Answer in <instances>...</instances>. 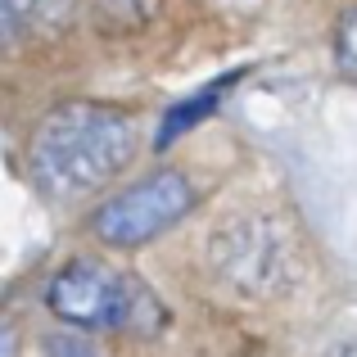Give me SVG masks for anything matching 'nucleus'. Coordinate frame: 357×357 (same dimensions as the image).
I'll return each instance as SVG.
<instances>
[{"label":"nucleus","mask_w":357,"mask_h":357,"mask_svg":"<svg viewBox=\"0 0 357 357\" xmlns=\"http://www.w3.org/2000/svg\"><path fill=\"white\" fill-rule=\"evenodd\" d=\"M136 154V127L122 109L73 100L50 109L27 140V163L45 195L77 199L118 176Z\"/></svg>","instance_id":"1"},{"label":"nucleus","mask_w":357,"mask_h":357,"mask_svg":"<svg viewBox=\"0 0 357 357\" xmlns=\"http://www.w3.org/2000/svg\"><path fill=\"white\" fill-rule=\"evenodd\" d=\"M45 298H50L54 317L77 331H127V326L140 331L145 317L158 307L140 280L122 276L105 262H68L50 280Z\"/></svg>","instance_id":"2"},{"label":"nucleus","mask_w":357,"mask_h":357,"mask_svg":"<svg viewBox=\"0 0 357 357\" xmlns=\"http://www.w3.org/2000/svg\"><path fill=\"white\" fill-rule=\"evenodd\" d=\"M190 204H195V185L181 172L163 167V172H149L145 181L114 195L91 218V231L114 249H136V244H149L154 236H163L172 222H181L190 213Z\"/></svg>","instance_id":"3"},{"label":"nucleus","mask_w":357,"mask_h":357,"mask_svg":"<svg viewBox=\"0 0 357 357\" xmlns=\"http://www.w3.org/2000/svg\"><path fill=\"white\" fill-rule=\"evenodd\" d=\"M236 77H240V73H227L222 82H208V86H199L190 100H185V105H176L172 114L163 118V131H158V145H172L176 136H185V131L195 127V122H204V118H208L213 109L222 105V96H227V86H231Z\"/></svg>","instance_id":"4"},{"label":"nucleus","mask_w":357,"mask_h":357,"mask_svg":"<svg viewBox=\"0 0 357 357\" xmlns=\"http://www.w3.org/2000/svg\"><path fill=\"white\" fill-rule=\"evenodd\" d=\"M73 0H5V27H9V36L18 32L23 23H54V18L68 9Z\"/></svg>","instance_id":"5"},{"label":"nucleus","mask_w":357,"mask_h":357,"mask_svg":"<svg viewBox=\"0 0 357 357\" xmlns=\"http://www.w3.org/2000/svg\"><path fill=\"white\" fill-rule=\"evenodd\" d=\"M335 54H340V68L357 82V9L344 14L340 27H335Z\"/></svg>","instance_id":"6"},{"label":"nucleus","mask_w":357,"mask_h":357,"mask_svg":"<svg viewBox=\"0 0 357 357\" xmlns=\"http://www.w3.org/2000/svg\"><path fill=\"white\" fill-rule=\"evenodd\" d=\"M45 353L50 357H100L96 344L82 340V335H50V340H45Z\"/></svg>","instance_id":"7"},{"label":"nucleus","mask_w":357,"mask_h":357,"mask_svg":"<svg viewBox=\"0 0 357 357\" xmlns=\"http://www.w3.org/2000/svg\"><path fill=\"white\" fill-rule=\"evenodd\" d=\"M331 357H357V340H349V344H340Z\"/></svg>","instance_id":"8"}]
</instances>
